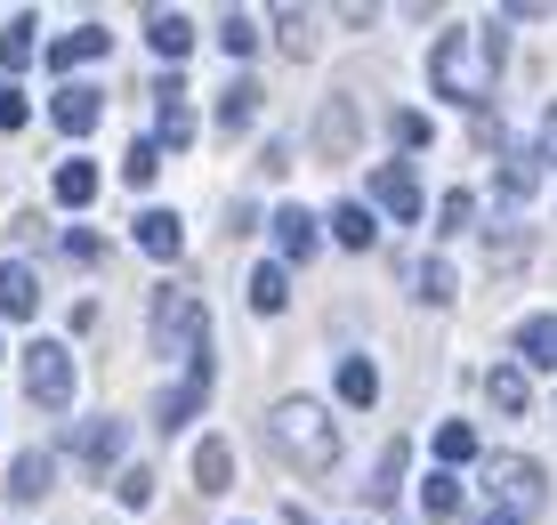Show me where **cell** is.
Returning <instances> with one entry per match:
<instances>
[{
	"label": "cell",
	"mask_w": 557,
	"mask_h": 525,
	"mask_svg": "<svg viewBox=\"0 0 557 525\" xmlns=\"http://www.w3.org/2000/svg\"><path fill=\"white\" fill-rule=\"evenodd\" d=\"M89 57H106V33H98V25H82V33H65V41H49V65H57V73L89 65Z\"/></svg>",
	"instance_id": "603a6c76"
},
{
	"label": "cell",
	"mask_w": 557,
	"mask_h": 525,
	"mask_svg": "<svg viewBox=\"0 0 557 525\" xmlns=\"http://www.w3.org/2000/svg\"><path fill=\"white\" fill-rule=\"evenodd\" d=\"M517 356H525L533 373H549L557 364V316H525L517 323Z\"/></svg>",
	"instance_id": "5bb4252c"
},
{
	"label": "cell",
	"mask_w": 557,
	"mask_h": 525,
	"mask_svg": "<svg viewBox=\"0 0 557 525\" xmlns=\"http://www.w3.org/2000/svg\"><path fill=\"white\" fill-rule=\"evenodd\" d=\"M542 194V154H502V203H533Z\"/></svg>",
	"instance_id": "d6986e66"
},
{
	"label": "cell",
	"mask_w": 557,
	"mask_h": 525,
	"mask_svg": "<svg viewBox=\"0 0 557 525\" xmlns=\"http://www.w3.org/2000/svg\"><path fill=\"white\" fill-rule=\"evenodd\" d=\"M493 485H502V501H509L502 517L525 525L533 510H542V469H533V461H493Z\"/></svg>",
	"instance_id": "5b68a950"
},
{
	"label": "cell",
	"mask_w": 557,
	"mask_h": 525,
	"mask_svg": "<svg viewBox=\"0 0 557 525\" xmlns=\"http://www.w3.org/2000/svg\"><path fill=\"white\" fill-rule=\"evenodd\" d=\"M485 396H493V413H525V404H533V388H525V364H493V373H485Z\"/></svg>",
	"instance_id": "7c38bea8"
},
{
	"label": "cell",
	"mask_w": 557,
	"mask_h": 525,
	"mask_svg": "<svg viewBox=\"0 0 557 525\" xmlns=\"http://www.w3.org/2000/svg\"><path fill=\"white\" fill-rule=\"evenodd\" d=\"M113 493H122V510H146V501H153V469H122Z\"/></svg>",
	"instance_id": "836d02e7"
},
{
	"label": "cell",
	"mask_w": 557,
	"mask_h": 525,
	"mask_svg": "<svg viewBox=\"0 0 557 525\" xmlns=\"http://www.w3.org/2000/svg\"><path fill=\"white\" fill-rule=\"evenodd\" d=\"M25 396L41 404V413H65V404H73V356L57 340H33L25 347Z\"/></svg>",
	"instance_id": "277c9868"
},
{
	"label": "cell",
	"mask_w": 557,
	"mask_h": 525,
	"mask_svg": "<svg viewBox=\"0 0 557 525\" xmlns=\"http://www.w3.org/2000/svg\"><path fill=\"white\" fill-rule=\"evenodd\" d=\"M315 154H323V162H348V154H356V97H332V106H323Z\"/></svg>",
	"instance_id": "52a82bcc"
},
{
	"label": "cell",
	"mask_w": 557,
	"mask_h": 525,
	"mask_svg": "<svg viewBox=\"0 0 557 525\" xmlns=\"http://www.w3.org/2000/svg\"><path fill=\"white\" fill-rule=\"evenodd\" d=\"M420 510H429V517H453V510H460V477L436 469L429 485H420Z\"/></svg>",
	"instance_id": "f1b7e54d"
},
{
	"label": "cell",
	"mask_w": 557,
	"mask_h": 525,
	"mask_svg": "<svg viewBox=\"0 0 557 525\" xmlns=\"http://www.w3.org/2000/svg\"><path fill=\"white\" fill-rule=\"evenodd\" d=\"M339 396H348V404H372V396H380V373H372L363 356H348V364H339Z\"/></svg>",
	"instance_id": "f546056e"
},
{
	"label": "cell",
	"mask_w": 557,
	"mask_h": 525,
	"mask_svg": "<svg viewBox=\"0 0 557 525\" xmlns=\"http://www.w3.org/2000/svg\"><path fill=\"white\" fill-rule=\"evenodd\" d=\"M372 203L396 210V219H420V210H429V203H420V179H412L405 162H380L372 170Z\"/></svg>",
	"instance_id": "8992f818"
},
{
	"label": "cell",
	"mask_w": 557,
	"mask_h": 525,
	"mask_svg": "<svg viewBox=\"0 0 557 525\" xmlns=\"http://www.w3.org/2000/svg\"><path fill=\"white\" fill-rule=\"evenodd\" d=\"M219 122H226V130H251V122H259V82H226Z\"/></svg>",
	"instance_id": "d4e9b609"
},
{
	"label": "cell",
	"mask_w": 557,
	"mask_h": 525,
	"mask_svg": "<svg viewBox=\"0 0 557 525\" xmlns=\"http://www.w3.org/2000/svg\"><path fill=\"white\" fill-rule=\"evenodd\" d=\"M283 300H292V276H283V267H259V276H251V307H259V316H275Z\"/></svg>",
	"instance_id": "83f0119b"
},
{
	"label": "cell",
	"mask_w": 557,
	"mask_h": 525,
	"mask_svg": "<svg viewBox=\"0 0 557 525\" xmlns=\"http://www.w3.org/2000/svg\"><path fill=\"white\" fill-rule=\"evenodd\" d=\"M469 194H445V203H436V235H460V227H469Z\"/></svg>",
	"instance_id": "e575fe53"
},
{
	"label": "cell",
	"mask_w": 557,
	"mask_h": 525,
	"mask_svg": "<svg viewBox=\"0 0 557 525\" xmlns=\"http://www.w3.org/2000/svg\"><path fill=\"white\" fill-rule=\"evenodd\" d=\"M275 243H283V259H315V219H307V210L292 203V210H275Z\"/></svg>",
	"instance_id": "ffe728a7"
},
{
	"label": "cell",
	"mask_w": 557,
	"mask_h": 525,
	"mask_svg": "<svg viewBox=\"0 0 557 525\" xmlns=\"http://www.w3.org/2000/svg\"><path fill=\"white\" fill-rule=\"evenodd\" d=\"M542 154H549V162H557V106L542 113Z\"/></svg>",
	"instance_id": "ab89813d"
},
{
	"label": "cell",
	"mask_w": 557,
	"mask_h": 525,
	"mask_svg": "<svg viewBox=\"0 0 557 525\" xmlns=\"http://www.w3.org/2000/svg\"><path fill=\"white\" fill-rule=\"evenodd\" d=\"M153 97H162V138H153V146H195V113H186V89H178V82H162Z\"/></svg>",
	"instance_id": "ac0fdd59"
},
{
	"label": "cell",
	"mask_w": 557,
	"mask_h": 525,
	"mask_svg": "<svg viewBox=\"0 0 557 525\" xmlns=\"http://www.w3.org/2000/svg\"><path fill=\"white\" fill-rule=\"evenodd\" d=\"M226 477H235V444H226V437H202V444H195V485H202V493H226Z\"/></svg>",
	"instance_id": "4fadbf2b"
},
{
	"label": "cell",
	"mask_w": 557,
	"mask_h": 525,
	"mask_svg": "<svg viewBox=\"0 0 557 525\" xmlns=\"http://www.w3.org/2000/svg\"><path fill=\"white\" fill-rule=\"evenodd\" d=\"M485 525H517V517H502V510H493V517H485Z\"/></svg>",
	"instance_id": "60d3db41"
},
{
	"label": "cell",
	"mask_w": 557,
	"mask_h": 525,
	"mask_svg": "<svg viewBox=\"0 0 557 525\" xmlns=\"http://www.w3.org/2000/svg\"><path fill=\"white\" fill-rule=\"evenodd\" d=\"M469 453H476V429H460V420H445V429H436V461H445V469H460Z\"/></svg>",
	"instance_id": "1f68e13d"
},
{
	"label": "cell",
	"mask_w": 557,
	"mask_h": 525,
	"mask_svg": "<svg viewBox=\"0 0 557 525\" xmlns=\"http://www.w3.org/2000/svg\"><path fill=\"white\" fill-rule=\"evenodd\" d=\"M420 300H436V307L453 300V267H445V259H429V267H420Z\"/></svg>",
	"instance_id": "d590c367"
},
{
	"label": "cell",
	"mask_w": 557,
	"mask_h": 525,
	"mask_svg": "<svg viewBox=\"0 0 557 525\" xmlns=\"http://www.w3.org/2000/svg\"><path fill=\"white\" fill-rule=\"evenodd\" d=\"M65 259H82V267H98V259H106V243H98V235H89V227H73V235H65Z\"/></svg>",
	"instance_id": "74e56055"
},
{
	"label": "cell",
	"mask_w": 557,
	"mask_h": 525,
	"mask_svg": "<svg viewBox=\"0 0 557 525\" xmlns=\"http://www.w3.org/2000/svg\"><path fill=\"white\" fill-rule=\"evenodd\" d=\"M146 41H153V49H162V57H170V65H178V57H186V49H195V25H186V16H178V9H153V16H146Z\"/></svg>",
	"instance_id": "2e32d148"
},
{
	"label": "cell",
	"mask_w": 557,
	"mask_h": 525,
	"mask_svg": "<svg viewBox=\"0 0 557 525\" xmlns=\"http://www.w3.org/2000/svg\"><path fill=\"white\" fill-rule=\"evenodd\" d=\"M405 461H412V444H405V437H388V444H380L372 485H363V501H372V510H388V501H396V485H405Z\"/></svg>",
	"instance_id": "30bf717a"
},
{
	"label": "cell",
	"mask_w": 557,
	"mask_h": 525,
	"mask_svg": "<svg viewBox=\"0 0 557 525\" xmlns=\"http://www.w3.org/2000/svg\"><path fill=\"white\" fill-rule=\"evenodd\" d=\"M396 146H429V113H412V106L396 113Z\"/></svg>",
	"instance_id": "f35d334b"
},
{
	"label": "cell",
	"mask_w": 557,
	"mask_h": 525,
	"mask_svg": "<svg viewBox=\"0 0 557 525\" xmlns=\"http://www.w3.org/2000/svg\"><path fill=\"white\" fill-rule=\"evenodd\" d=\"M33 57H41V41H33V16H9V25H0V65L25 73Z\"/></svg>",
	"instance_id": "cb8c5ba5"
},
{
	"label": "cell",
	"mask_w": 557,
	"mask_h": 525,
	"mask_svg": "<svg viewBox=\"0 0 557 525\" xmlns=\"http://www.w3.org/2000/svg\"><path fill=\"white\" fill-rule=\"evenodd\" d=\"M275 33H283V49H292V57H315V33H307V16H299V9H283V16H275Z\"/></svg>",
	"instance_id": "d6a6232c"
},
{
	"label": "cell",
	"mask_w": 557,
	"mask_h": 525,
	"mask_svg": "<svg viewBox=\"0 0 557 525\" xmlns=\"http://www.w3.org/2000/svg\"><path fill=\"white\" fill-rule=\"evenodd\" d=\"M202 396H210V356H195V364H186V380L162 396V429H186V420L202 413Z\"/></svg>",
	"instance_id": "ba28073f"
},
{
	"label": "cell",
	"mask_w": 557,
	"mask_h": 525,
	"mask_svg": "<svg viewBox=\"0 0 557 525\" xmlns=\"http://www.w3.org/2000/svg\"><path fill=\"white\" fill-rule=\"evenodd\" d=\"M41 307V283H33V267L0 259V316H33Z\"/></svg>",
	"instance_id": "9a60e30c"
},
{
	"label": "cell",
	"mask_w": 557,
	"mask_h": 525,
	"mask_svg": "<svg viewBox=\"0 0 557 525\" xmlns=\"http://www.w3.org/2000/svg\"><path fill=\"white\" fill-rule=\"evenodd\" d=\"M210 323H202V300L195 291H162V300H153V347H162V356H178V364H195V356H210Z\"/></svg>",
	"instance_id": "3957f363"
},
{
	"label": "cell",
	"mask_w": 557,
	"mask_h": 525,
	"mask_svg": "<svg viewBox=\"0 0 557 525\" xmlns=\"http://www.w3.org/2000/svg\"><path fill=\"white\" fill-rule=\"evenodd\" d=\"M178 243H186L178 210H146V219H138V251H153V259H178Z\"/></svg>",
	"instance_id": "e0dca14e"
},
{
	"label": "cell",
	"mask_w": 557,
	"mask_h": 525,
	"mask_svg": "<svg viewBox=\"0 0 557 525\" xmlns=\"http://www.w3.org/2000/svg\"><path fill=\"white\" fill-rule=\"evenodd\" d=\"M49 485H57V461L49 453H16V469H9V493L16 501H41Z\"/></svg>",
	"instance_id": "44dd1931"
},
{
	"label": "cell",
	"mask_w": 557,
	"mask_h": 525,
	"mask_svg": "<svg viewBox=\"0 0 557 525\" xmlns=\"http://www.w3.org/2000/svg\"><path fill=\"white\" fill-rule=\"evenodd\" d=\"M25 89H16V82H0V130H25Z\"/></svg>",
	"instance_id": "8d00e7d4"
},
{
	"label": "cell",
	"mask_w": 557,
	"mask_h": 525,
	"mask_svg": "<svg viewBox=\"0 0 557 525\" xmlns=\"http://www.w3.org/2000/svg\"><path fill=\"white\" fill-rule=\"evenodd\" d=\"M49 113H57V130H73V138H82V130H98V113H106V89H89V82H65Z\"/></svg>",
	"instance_id": "9c48e42d"
},
{
	"label": "cell",
	"mask_w": 557,
	"mask_h": 525,
	"mask_svg": "<svg viewBox=\"0 0 557 525\" xmlns=\"http://www.w3.org/2000/svg\"><path fill=\"white\" fill-rule=\"evenodd\" d=\"M267 444H275V453L292 461L299 477H332V469H339V429H332V413H323L315 396L275 404V420H267Z\"/></svg>",
	"instance_id": "7a4b0ae2"
},
{
	"label": "cell",
	"mask_w": 557,
	"mask_h": 525,
	"mask_svg": "<svg viewBox=\"0 0 557 525\" xmlns=\"http://www.w3.org/2000/svg\"><path fill=\"white\" fill-rule=\"evenodd\" d=\"M332 235L348 243V251H363V243L380 235V227H372V210H363V203H339V210H332Z\"/></svg>",
	"instance_id": "484cf974"
},
{
	"label": "cell",
	"mask_w": 557,
	"mask_h": 525,
	"mask_svg": "<svg viewBox=\"0 0 557 525\" xmlns=\"http://www.w3.org/2000/svg\"><path fill=\"white\" fill-rule=\"evenodd\" d=\"M49 194H57V203H65V210H82L89 194H98V162H82V154H73V162H65V170H57V179H49Z\"/></svg>",
	"instance_id": "7402d4cb"
},
{
	"label": "cell",
	"mask_w": 557,
	"mask_h": 525,
	"mask_svg": "<svg viewBox=\"0 0 557 525\" xmlns=\"http://www.w3.org/2000/svg\"><path fill=\"white\" fill-rule=\"evenodd\" d=\"M122 179H129V186H153V179H162V146L138 138V146L122 154Z\"/></svg>",
	"instance_id": "4316f807"
},
{
	"label": "cell",
	"mask_w": 557,
	"mask_h": 525,
	"mask_svg": "<svg viewBox=\"0 0 557 525\" xmlns=\"http://www.w3.org/2000/svg\"><path fill=\"white\" fill-rule=\"evenodd\" d=\"M502 25H476V33H436L429 41V89L436 97H453V106H485V89H493V73H502Z\"/></svg>",
	"instance_id": "6da1fadb"
},
{
	"label": "cell",
	"mask_w": 557,
	"mask_h": 525,
	"mask_svg": "<svg viewBox=\"0 0 557 525\" xmlns=\"http://www.w3.org/2000/svg\"><path fill=\"white\" fill-rule=\"evenodd\" d=\"M122 420H82V429H73V453L89 461V469H106V461H122Z\"/></svg>",
	"instance_id": "8fae6325"
},
{
	"label": "cell",
	"mask_w": 557,
	"mask_h": 525,
	"mask_svg": "<svg viewBox=\"0 0 557 525\" xmlns=\"http://www.w3.org/2000/svg\"><path fill=\"white\" fill-rule=\"evenodd\" d=\"M219 49H226V57H251V49H259V25H251L243 9H226V25H219Z\"/></svg>",
	"instance_id": "4dcf8cb0"
}]
</instances>
